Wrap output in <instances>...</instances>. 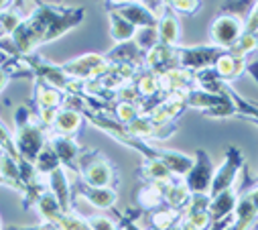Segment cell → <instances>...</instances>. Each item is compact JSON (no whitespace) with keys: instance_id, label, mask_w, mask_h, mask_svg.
Segmentation results:
<instances>
[{"instance_id":"cell-1","label":"cell","mask_w":258,"mask_h":230,"mask_svg":"<svg viewBox=\"0 0 258 230\" xmlns=\"http://www.w3.org/2000/svg\"><path fill=\"white\" fill-rule=\"evenodd\" d=\"M214 174H216V167L212 159L204 149H198L196 159H193V167L185 174V188L191 194H210Z\"/></svg>"},{"instance_id":"cell-2","label":"cell","mask_w":258,"mask_h":230,"mask_svg":"<svg viewBox=\"0 0 258 230\" xmlns=\"http://www.w3.org/2000/svg\"><path fill=\"white\" fill-rule=\"evenodd\" d=\"M244 165V159L240 155V151L236 147H230L228 153H226V159L224 163L218 167V171L214 174V180H212V186H210V200L232 190L234 188V182L240 174V167Z\"/></svg>"},{"instance_id":"cell-3","label":"cell","mask_w":258,"mask_h":230,"mask_svg":"<svg viewBox=\"0 0 258 230\" xmlns=\"http://www.w3.org/2000/svg\"><path fill=\"white\" fill-rule=\"evenodd\" d=\"M242 35H244V21L232 13H222L210 29L214 47H218L222 51H228Z\"/></svg>"},{"instance_id":"cell-4","label":"cell","mask_w":258,"mask_h":230,"mask_svg":"<svg viewBox=\"0 0 258 230\" xmlns=\"http://www.w3.org/2000/svg\"><path fill=\"white\" fill-rule=\"evenodd\" d=\"M224 51L214 45H202V47H179L177 49V66L181 70H208L216 64V60Z\"/></svg>"},{"instance_id":"cell-5","label":"cell","mask_w":258,"mask_h":230,"mask_svg":"<svg viewBox=\"0 0 258 230\" xmlns=\"http://www.w3.org/2000/svg\"><path fill=\"white\" fill-rule=\"evenodd\" d=\"M110 62L106 55H96V53H88L82 57H76V60L63 64L61 70L66 76L72 78H98L104 76L106 72H110Z\"/></svg>"},{"instance_id":"cell-6","label":"cell","mask_w":258,"mask_h":230,"mask_svg":"<svg viewBox=\"0 0 258 230\" xmlns=\"http://www.w3.org/2000/svg\"><path fill=\"white\" fill-rule=\"evenodd\" d=\"M47 137L45 133L33 125V121L21 129H17V137H15V147H17V153L21 159L29 161V163H35L37 155L43 151V147L47 145Z\"/></svg>"},{"instance_id":"cell-7","label":"cell","mask_w":258,"mask_h":230,"mask_svg":"<svg viewBox=\"0 0 258 230\" xmlns=\"http://www.w3.org/2000/svg\"><path fill=\"white\" fill-rule=\"evenodd\" d=\"M108 11L118 13L124 21H128L133 27H141V29H155L157 27V17L147 9V5L143 3H108L106 5Z\"/></svg>"},{"instance_id":"cell-8","label":"cell","mask_w":258,"mask_h":230,"mask_svg":"<svg viewBox=\"0 0 258 230\" xmlns=\"http://www.w3.org/2000/svg\"><path fill=\"white\" fill-rule=\"evenodd\" d=\"M80 178L84 180V184L92 188H108L112 182V167L102 155L94 153L92 161H84V169Z\"/></svg>"},{"instance_id":"cell-9","label":"cell","mask_w":258,"mask_h":230,"mask_svg":"<svg viewBox=\"0 0 258 230\" xmlns=\"http://www.w3.org/2000/svg\"><path fill=\"white\" fill-rule=\"evenodd\" d=\"M49 147L55 151V155L59 157L61 165H68L70 169L78 171V161L82 157V147L76 143L74 137H63V135H55L53 139L47 141Z\"/></svg>"},{"instance_id":"cell-10","label":"cell","mask_w":258,"mask_h":230,"mask_svg":"<svg viewBox=\"0 0 258 230\" xmlns=\"http://www.w3.org/2000/svg\"><path fill=\"white\" fill-rule=\"evenodd\" d=\"M76 190H78L92 206H96V208H100V210H108V208H112V206L116 204V192L110 190V188H92V186H88V184H84V182L80 180L78 186H76Z\"/></svg>"},{"instance_id":"cell-11","label":"cell","mask_w":258,"mask_h":230,"mask_svg":"<svg viewBox=\"0 0 258 230\" xmlns=\"http://www.w3.org/2000/svg\"><path fill=\"white\" fill-rule=\"evenodd\" d=\"M236 204H238V196H236L234 188L224 192V194H220V196H216V198H212L210 200V208H208V214H210L212 222H220L224 218L234 216Z\"/></svg>"},{"instance_id":"cell-12","label":"cell","mask_w":258,"mask_h":230,"mask_svg":"<svg viewBox=\"0 0 258 230\" xmlns=\"http://www.w3.org/2000/svg\"><path fill=\"white\" fill-rule=\"evenodd\" d=\"M157 35H159V43L161 45H167V47H173L179 41V37H181L179 21H177V17L171 15V9L169 7L165 9V13L157 21Z\"/></svg>"},{"instance_id":"cell-13","label":"cell","mask_w":258,"mask_h":230,"mask_svg":"<svg viewBox=\"0 0 258 230\" xmlns=\"http://www.w3.org/2000/svg\"><path fill=\"white\" fill-rule=\"evenodd\" d=\"M244 68H246L244 60H238V57H234L228 51H224L214 64V74L220 80H228L230 82V80H236L240 74H244Z\"/></svg>"},{"instance_id":"cell-14","label":"cell","mask_w":258,"mask_h":230,"mask_svg":"<svg viewBox=\"0 0 258 230\" xmlns=\"http://www.w3.org/2000/svg\"><path fill=\"white\" fill-rule=\"evenodd\" d=\"M80 125H82V112L74 108L59 110L53 121V129L57 131V135H63V137H74L80 131Z\"/></svg>"},{"instance_id":"cell-15","label":"cell","mask_w":258,"mask_h":230,"mask_svg":"<svg viewBox=\"0 0 258 230\" xmlns=\"http://www.w3.org/2000/svg\"><path fill=\"white\" fill-rule=\"evenodd\" d=\"M141 49L137 47L135 41H126V43H118L116 49L108 51V62H118V64H124V66H135L137 62H141Z\"/></svg>"},{"instance_id":"cell-16","label":"cell","mask_w":258,"mask_h":230,"mask_svg":"<svg viewBox=\"0 0 258 230\" xmlns=\"http://www.w3.org/2000/svg\"><path fill=\"white\" fill-rule=\"evenodd\" d=\"M110 35L116 43H126V41H133L137 35V27H133L128 21H124L118 13L110 11Z\"/></svg>"},{"instance_id":"cell-17","label":"cell","mask_w":258,"mask_h":230,"mask_svg":"<svg viewBox=\"0 0 258 230\" xmlns=\"http://www.w3.org/2000/svg\"><path fill=\"white\" fill-rule=\"evenodd\" d=\"M37 102H39V108H49V110H57L63 102V92L51 88L49 84L45 82H39V88H37Z\"/></svg>"},{"instance_id":"cell-18","label":"cell","mask_w":258,"mask_h":230,"mask_svg":"<svg viewBox=\"0 0 258 230\" xmlns=\"http://www.w3.org/2000/svg\"><path fill=\"white\" fill-rule=\"evenodd\" d=\"M133 41L137 43V47L141 49V53H151V51L159 45L157 27H155V29H141V31L135 35V39H133Z\"/></svg>"},{"instance_id":"cell-19","label":"cell","mask_w":258,"mask_h":230,"mask_svg":"<svg viewBox=\"0 0 258 230\" xmlns=\"http://www.w3.org/2000/svg\"><path fill=\"white\" fill-rule=\"evenodd\" d=\"M179 222V214L173 212V210H167V212H157L153 218H151V224L155 230H171L175 224Z\"/></svg>"},{"instance_id":"cell-20","label":"cell","mask_w":258,"mask_h":230,"mask_svg":"<svg viewBox=\"0 0 258 230\" xmlns=\"http://www.w3.org/2000/svg\"><path fill=\"white\" fill-rule=\"evenodd\" d=\"M244 35H258V3L250 7L248 19L244 21Z\"/></svg>"},{"instance_id":"cell-21","label":"cell","mask_w":258,"mask_h":230,"mask_svg":"<svg viewBox=\"0 0 258 230\" xmlns=\"http://www.w3.org/2000/svg\"><path fill=\"white\" fill-rule=\"evenodd\" d=\"M169 9L175 13H185V15H193L202 9V3H191V0H181V3H169Z\"/></svg>"},{"instance_id":"cell-22","label":"cell","mask_w":258,"mask_h":230,"mask_svg":"<svg viewBox=\"0 0 258 230\" xmlns=\"http://www.w3.org/2000/svg\"><path fill=\"white\" fill-rule=\"evenodd\" d=\"M9 78H11V70H7L5 66H0V92L5 90V86H7Z\"/></svg>"},{"instance_id":"cell-23","label":"cell","mask_w":258,"mask_h":230,"mask_svg":"<svg viewBox=\"0 0 258 230\" xmlns=\"http://www.w3.org/2000/svg\"><path fill=\"white\" fill-rule=\"evenodd\" d=\"M252 228H254V230H258V218H256V222L252 224Z\"/></svg>"},{"instance_id":"cell-24","label":"cell","mask_w":258,"mask_h":230,"mask_svg":"<svg viewBox=\"0 0 258 230\" xmlns=\"http://www.w3.org/2000/svg\"><path fill=\"white\" fill-rule=\"evenodd\" d=\"M0 230H3V224H0Z\"/></svg>"}]
</instances>
